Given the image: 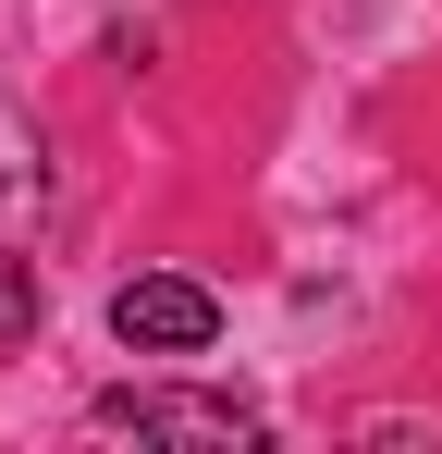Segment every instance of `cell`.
Wrapping results in <instances>:
<instances>
[{"label": "cell", "instance_id": "cell-2", "mask_svg": "<svg viewBox=\"0 0 442 454\" xmlns=\"http://www.w3.org/2000/svg\"><path fill=\"white\" fill-rule=\"evenodd\" d=\"M99 430H136V442H258V418L233 393H99Z\"/></svg>", "mask_w": 442, "mask_h": 454}, {"label": "cell", "instance_id": "cell-3", "mask_svg": "<svg viewBox=\"0 0 442 454\" xmlns=\"http://www.w3.org/2000/svg\"><path fill=\"white\" fill-rule=\"evenodd\" d=\"M25 319H37V283H25V270L0 258V332H25Z\"/></svg>", "mask_w": 442, "mask_h": 454}, {"label": "cell", "instance_id": "cell-1", "mask_svg": "<svg viewBox=\"0 0 442 454\" xmlns=\"http://www.w3.org/2000/svg\"><path fill=\"white\" fill-rule=\"evenodd\" d=\"M111 332H123L136 356H197L221 332V307H209V283H185V270H147V283L111 295Z\"/></svg>", "mask_w": 442, "mask_h": 454}]
</instances>
